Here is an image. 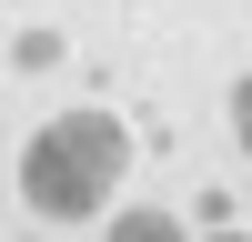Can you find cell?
Wrapping results in <instances>:
<instances>
[{
  "instance_id": "obj_3",
  "label": "cell",
  "mask_w": 252,
  "mask_h": 242,
  "mask_svg": "<svg viewBox=\"0 0 252 242\" xmlns=\"http://www.w3.org/2000/svg\"><path fill=\"white\" fill-rule=\"evenodd\" d=\"M232 131H242V151H252V71H242V91H232Z\"/></svg>"
},
{
  "instance_id": "obj_2",
  "label": "cell",
  "mask_w": 252,
  "mask_h": 242,
  "mask_svg": "<svg viewBox=\"0 0 252 242\" xmlns=\"http://www.w3.org/2000/svg\"><path fill=\"white\" fill-rule=\"evenodd\" d=\"M111 242H192L172 212H111Z\"/></svg>"
},
{
  "instance_id": "obj_4",
  "label": "cell",
  "mask_w": 252,
  "mask_h": 242,
  "mask_svg": "<svg viewBox=\"0 0 252 242\" xmlns=\"http://www.w3.org/2000/svg\"><path fill=\"white\" fill-rule=\"evenodd\" d=\"M222 242H242V232H222Z\"/></svg>"
},
{
  "instance_id": "obj_1",
  "label": "cell",
  "mask_w": 252,
  "mask_h": 242,
  "mask_svg": "<svg viewBox=\"0 0 252 242\" xmlns=\"http://www.w3.org/2000/svg\"><path fill=\"white\" fill-rule=\"evenodd\" d=\"M121 172H131V131H121L111 111H61L51 131L20 151V192H31V212H51V222H91Z\"/></svg>"
}]
</instances>
